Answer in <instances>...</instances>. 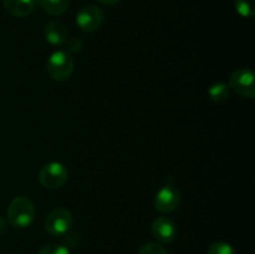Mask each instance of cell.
<instances>
[{"label":"cell","mask_w":255,"mask_h":254,"mask_svg":"<svg viewBox=\"0 0 255 254\" xmlns=\"http://www.w3.org/2000/svg\"><path fill=\"white\" fill-rule=\"evenodd\" d=\"M229 89L228 84L226 82H216L212 85L208 90V96L212 101L214 102H223L229 97Z\"/></svg>","instance_id":"cell-12"},{"label":"cell","mask_w":255,"mask_h":254,"mask_svg":"<svg viewBox=\"0 0 255 254\" xmlns=\"http://www.w3.org/2000/svg\"><path fill=\"white\" fill-rule=\"evenodd\" d=\"M74 59L71 54L65 50H57L50 55L46 64L47 74L52 80L64 82L71 77L74 72Z\"/></svg>","instance_id":"cell-2"},{"label":"cell","mask_w":255,"mask_h":254,"mask_svg":"<svg viewBox=\"0 0 255 254\" xmlns=\"http://www.w3.org/2000/svg\"><path fill=\"white\" fill-rule=\"evenodd\" d=\"M208 254H237V252L229 243L216 242L208 248Z\"/></svg>","instance_id":"cell-14"},{"label":"cell","mask_w":255,"mask_h":254,"mask_svg":"<svg viewBox=\"0 0 255 254\" xmlns=\"http://www.w3.org/2000/svg\"><path fill=\"white\" fill-rule=\"evenodd\" d=\"M44 35L49 44L54 46H61L67 40V29L61 21L51 20L45 25Z\"/></svg>","instance_id":"cell-9"},{"label":"cell","mask_w":255,"mask_h":254,"mask_svg":"<svg viewBox=\"0 0 255 254\" xmlns=\"http://www.w3.org/2000/svg\"><path fill=\"white\" fill-rule=\"evenodd\" d=\"M35 206L27 197H15L7 208V222L15 228H27L35 219Z\"/></svg>","instance_id":"cell-1"},{"label":"cell","mask_w":255,"mask_h":254,"mask_svg":"<svg viewBox=\"0 0 255 254\" xmlns=\"http://www.w3.org/2000/svg\"><path fill=\"white\" fill-rule=\"evenodd\" d=\"M97 1L101 2V4H104V5H115V4H117L120 0H97Z\"/></svg>","instance_id":"cell-19"},{"label":"cell","mask_w":255,"mask_h":254,"mask_svg":"<svg viewBox=\"0 0 255 254\" xmlns=\"http://www.w3.org/2000/svg\"><path fill=\"white\" fill-rule=\"evenodd\" d=\"M104 21V11L95 5H87V6L81 7L76 15L77 26L85 32L97 31L102 26Z\"/></svg>","instance_id":"cell-6"},{"label":"cell","mask_w":255,"mask_h":254,"mask_svg":"<svg viewBox=\"0 0 255 254\" xmlns=\"http://www.w3.org/2000/svg\"><path fill=\"white\" fill-rule=\"evenodd\" d=\"M40 5L49 15L59 16L70 6V0H40Z\"/></svg>","instance_id":"cell-11"},{"label":"cell","mask_w":255,"mask_h":254,"mask_svg":"<svg viewBox=\"0 0 255 254\" xmlns=\"http://www.w3.org/2000/svg\"><path fill=\"white\" fill-rule=\"evenodd\" d=\"M181 203V193L174 186H164L154 197V208L161 213H171L176 211Z\"/></svg>","instance_id":"cell-7"},{"label":"cell","mask_w":255,"mask_h":254,"mask_svg":"<svg viewBox=\"0 0 255 254\" xmlns=\"http://www.w3.org/2000/svg\"><path fill=\"white\" fill-rule=\"evenodd\" d=\"M69 178L66 167L60 162H49L45 164L39 173L40 183L49 189H57L64 186Z\"/></svg>","instance_id":"cell-4"},{"label":"cell","mask_w":255,"mask_h":254,"mask_svg":"<svg viewBox=\"0 0 255 254\" xmlns=\"http://www.w3.org/2000/svg\"><path fill=\"white\" fill-rule=\"evenodd\" d=\"M74 217L66 208H56L47 214L45 219V229L54 237H61L71 229Z\"/></svg>","instance_id":"cell-3"},{"label":"cell","mask_w":255,"mask_h":254,"mask_svg":"<svg viewBox=\"0 0 255 254\" xmlns=\"http://www.w3.org/2000/svg\"><path fill=\"white\" fill-rule=\"evenodd\" d=\"M234 6L243 17H253L255 14V0H234Z\"/></svg>","instance_id":"cell-13"},{"label":"cell","mask_w":255,"mask_h":254,"mask_svg":"<svg viewBox=\"0 0 255 254\" xmlns=\"http://www.w3.org/2000/svg\"><path fill=\"white\" fill-rule=\"evenodd\" d=\"M7 226H9V222L6 218H4L2 216H0V236L4 234L7 231Z\"/></svg>","instance_id":"cell-18"},{"label":"cell","mask_w":255,"mask_h":254,"mask_svg":"<svg viewBox=\"0 0 255 254\" xmlns=\"http://www.w3.org/2000/svg\"><path fill=\"white\" fill-rule=\"evenodd\" d=\"M67 52H80L84 47V41L79 37H74V39L69 40L67 42Z\"/></svg>","instance_id":"cell-17"},{"label":"cell","mask_w":255,"mask_h":254,"mask_svg":"<svg viewBox=\"0 0 255 254\" xmlns=\"http://www.w3.org/2000/svg\"><path fill=\"white\" fill-rule=\"evenodd\" d=\"M152 234L161 243H171L176 239L177 226L168 217H157L151 226Z\"/></svg>","instance_id":"cell-8"},{"label":"cell","mask_w":255,"mask_h":254,"mask_svg":"<svg viewBox=\"0 0 255 254\" xmlns=\"http://www.w3.org/2000/svg\"><path fill=\"white\" fill-rule=\"evenodd\" d=\"M37 254H70V251L61 244H46Z\"/></svg>","instance_id":"cell-15"},{"label":"cell","mask_w":255,"mask_h":254,"mask_svg":"<svg viewBox=\"0 0 255 254\" xmlns=\"http://www.w3.org/2000/svg\"><path fill=\"white\" fill-rule=\"evenodd\" d=\"M229 89L233 90L242 97L253 99L255 96L254 74L249 69H239L229 77Z\"/></svg>","instance_id":"cell-5"},{"label":"cell","mask_w":255,"mask_h":254,"mask_svg":"<svg viewBox=\"0 0 255 254\" xmlns=\"http://www.w3.org/2000/svg\"><path fill=\"white\" fill-rule=\"evenodd\" d=\"M2 4L10 15L25 17L34 11L36 0H2Z\"/></svg>","instance_id":"cell-10"},{"label":"cell","mask_w":255,"mask_h":254,"mask_svg":"<svg viewBox=\"0 0 255 254\" xmlns=\"http://www.w3.org/2000/svg\"><path fill=\"white\" fill-rule=\"evenodd\" d=\"M138 254H168L166 249L158 243H147L141 248Z\"/></svg>","instance_id":"cell-16"}]
</instances>
